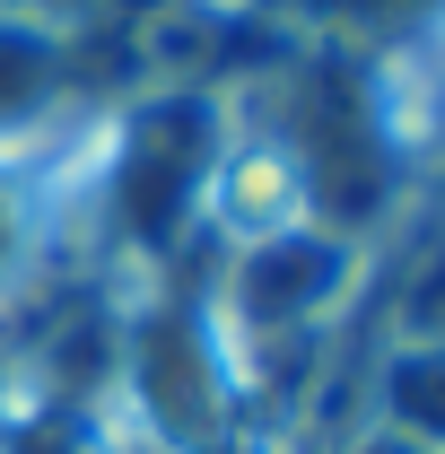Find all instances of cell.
Returning <instances> with one entry per match:
<instances>
[{
    "instance_id": "52a82bcc",
    "label": "cell",
    "mask_w": 445,
    "mask_h": 454,
    "mask_svg": "<svg viewBox=\"0 0 445 454\" xmlns=\"http://www.w3.org/2000/svg\"><path fill=\"white\" fill-rule=\"evenodd\" d=\"M27 254H35V236H27V210H18V192L0 184V288L27 271Z\"/></svg>"
},
{
    "instance_id": "5b68a950",
    "label": "cell",
    "mask_w": 445,
    "mask_h": 454,
    "mask_svg": "<svg viewBox=\"0 0 445 454\" xmlns=\"http://www.w3.org/2000/svg\"><path fill=\"white\" fill-rule=\"evenodd\" d=\"M9 454H105V446H97L70 411H44V419H27V428L9 437Z\"/></svg>"
},
{
    "instance_id": "3957f363",
    "label": "cell",
    "mask_w": 445,
    "mask_h": 454,
    "mask_svg": "<svg viewBox=\"0 0 445 454\" xmlns=\"http://www.w3.org/2000/svg\"><path fill=\"white\" fill-rule=\"evenodd\" d=\"M367 428L445 454V340H385L367 367Z\"/></svg>"
},
{
    "instance_id": "8992f818",
    "label": "cell",
    "mask_w": 445,
    "mask_h": 454,
    "mask_svg": "<svg viewBox=\"0 0 445 454\" xmlns=\"http://www.w3.org/2000/svg\"><path fill=\"white\" fill-rule=\"evenodd\" d=\"M27 106H35V53L0 35V122H18Z\"/></svg>"
},
{
    "instance_id": "6da1fadb",
    "label": "cell",
    "mask_w": 445,
    "mask_h": 454,
    "mask_svg": "<svg viewBox=\"0 0 445 454\" xmlns=\"http://www.w3.org/2000/svg\"><path fill=\"white\" fill-rule=\"evenodd\" d=\"M113 385L131 402V419L175 454H210L227 437V402H236L227 340L192 306H149L113 349Z\"/></svg>"
},
{
    "instance_id": "7a4b0ae2",
    "label": "cell",
    "mask_w": 445,
    "mask_h": 454,
    "mask_svg": "<svg viewBox=\"0 0 445 454\" xmlns=\"http://www.w3.org/2000/svg\"><path fill=\"white\" fill-rule=\"evenodd\" d=\"M349 280H358V245L315 236V227H271L262 245L236 254V280H227V306H210V333L236 349L306 340L340 315Z\"/></svg>"
},
{
    "instance_id": "ba28073f",
    "label": "cell",
    "mask_w": 445,
    "mask_h": 454,
    "mask_svg": "<svg viewBox=\"0 0 445 454\" xmlns=\"http://www.w3.org/2000/svg\"><path fill=\"white\" fill-rule=\"evenodd\" d=\"M340 454H419V446H402V437H385V428H358Z\"/></svg>"
},
{
    "instance_id": "277c9868",
    "label": "cell",
    "mask_w": 445,
    "mask_h": 454,
    "mask_svg": "<svg viewBox=\"0 0 445 454\" xmlns=\"http://www.w3.org/2000/svg\"><path fill=\"white\" fill-rule=\"evenodd\" d=\"M393 340H445V245L410 262V280L393 297Z\"/></svg>"
}]
</instances>
